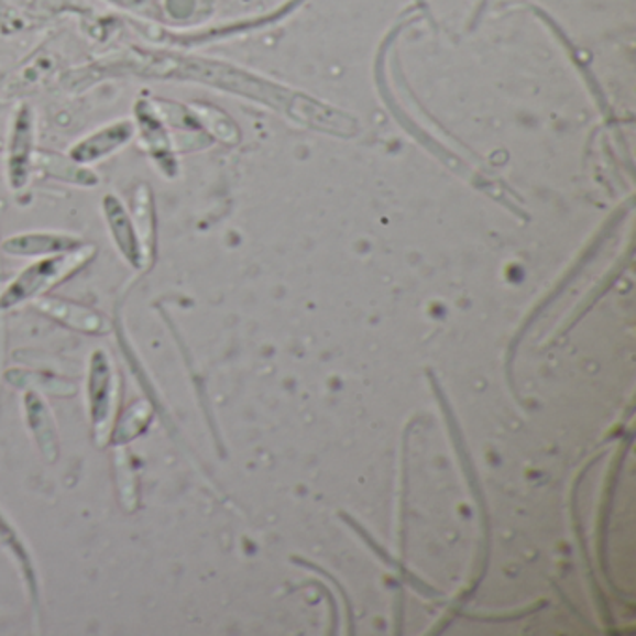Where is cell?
Segmentation results:
<instances>
[{
    "label": "cell",
    "instance_id": "obj_8",
    "mask_svg": "<svg viewBox=\"0 0 636 636\" xmlns=\"http://www.w3.org/2000/svg\"><path fill=\"white\" fill-rule=\"evenodd\" d=\"M40 308L43 312L50 314L62 324L69 325L79 331L99 332L103 331L105 321L98 314L88 310L85 306L68 303V300L43 299L40 300Z\"/></svg>",
    "mask_w": 636,
    "mask_h": 636
},
{
    "label": "cell",
    "instance_id": "obj_3",
    "mask_svg": "<svg viewBox=\"0 0 636 636\" xmlns=\"http://www.w3.org/2000/svg\"><path fill=\"white\" fill-rule=\"evenodd\" d=\"M135 133V123H131L129 120L111 123V125L98 129V131L85 136L83 141L74 144V147L69 150L68 157L77 165H92V163H98V161L109 157L117 150L125 146Z\"/></svg>",
    "mask_w": 636,
    "mask_h": 636
},
{
    "label": "cell",
    "instance_id": "obj_7",
    "mask_svg": "<svg viewBox=\"0 0 636 636\" xmlns=\"http://www.w3.org/2000/svg\"><path fill=\"white\" fill-rule=\"evenodd\" d=\"M77 249H80L77 239L61 233H23L4 243V251L13 256H55Z\"/></svg>",
    "mask_w": 636,
    "mask_h": 636
},
{
    "label": "cell",
    "instance_id": "obj_1",
    "mask_svg": "<svg viewBox=\"0 0 636 636\" xmlns=\"http://www.w3.org/2000/svg\"><path fill=\"white\" fill-rule=\"evenodd\" d=\"M88 257H90V249H85V251L77 249V251L55 254L50 260L34 263L10 284V288L0 297V308H10L18 303L42 295L51 286H55L74 271L79 270Z\"/></svg>",
    "mask_w": 636,
    "mask_h": 636
},
{
    "label": "cell",
    "instance_id": "obj_10",
    "mask_svg": "<svg viewBox=\"0 0 636 636\" xmlns=\"http://www.w3.org/2000/svg\"><path fill=\"white\" fill-rule=\"evenodd\" d=\"M26 407H29V416H31V426L36 434L37 441L42 445L45 453L50 450H55L56 452V437L55 431L51 428L50 413L43 407L40 399L34 398V396H29L26 398Z\"/></svg>",
    "mask_w": 636,
    "mask_h": 636
},
{
    "label": "cell",
    "instance_id": "obj_9",
    "mask_svg": "<svg viewBox=\"0 0 636 636\" xmlns=\"http://www.w3.org/2000/svg\"><path fill=\"white\" fill-rule=\"evenodd\" d=\"M37 163L40 165L36 168L45 172L50 178L64 179V182H69V184L79 185H96L98 178L92 171H86L85 166L77 165L75 161H62L55 153H42L37 155Z\"/></svg>",
    "mask_w": 636,
    "mask_h": 636
},
{
    "label": "cell",
    "instance_id": "obj_6",
    "mask_svg": "<svg viewBox=\"0 0 636 636\" xmlns=\"http://www.w3.org/2000/svg\"><path fill=\"white\" fill-rule=\"evenodd\" d=\"M103 209L105 219L109 222L112 238L117 241V246L122 252L123 257L131 265L141 267L144 252H142L141 243H139V232H136V227L131 221V217L123 208L122 202L118 200L117 196H105Z\"/></svg>",
    "mask_w": 636,
    "mask_h": 636
},
{
    "label": "cell",
    "instance_id": "obj_2",
    "mask_svg": "<svg viewBox=\"0 0 636 636\" xmlns=\"http://www.w3.org/2000/svg\"><path fill=\"white\" fill-rule=\"evenodd\" d=\"M7 168L8 182L13 189L25 187L34 171V114L26 105L13 118Z\"/></svg>",
    "mask_w": 636,
    "mask_h": 636
},
{
    "label": "cell",
    "instance_id": "obj_4",
    "mask_svg": "<svg viewBox=\"0 0 636 636\" xmlns=\"http://www.w3.org/2000/svg\"><path fill=\"white\" fill-rule=\"evenodd\" d=\"M136 125L141 141L152 155L153 161L161 166V171L172 176L174 174V150H172L171 135L166 131V123L155 112L153 105L141 101L135 107Z\"/></svg>",
    "mask_w": 636,
    "mask_h": 636
},
{
    "label": "cell",
    "instance_id": "obj_5",
    "mask_svg": "<svg viewBox=\"0 0 636 636\" xmlns=\"http://www.w3.org/2000/svg\"><path fill=\"white\" fill-rule=\"evenodd\" d=\"M117 398V385L112 377L111 364L105 353H96L90 370V407H92L94 426L98 435L105 434L111 420L112 407Z\"/></svg>",
    "mask_w": 636,
    "mask_h": 636
}]
</instances>
